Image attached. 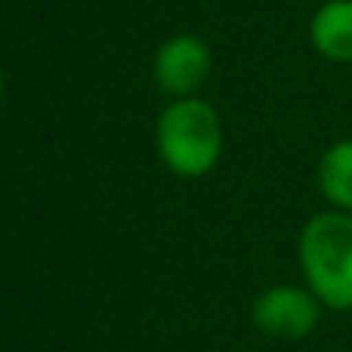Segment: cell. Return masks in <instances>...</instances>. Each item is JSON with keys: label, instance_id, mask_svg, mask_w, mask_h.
Returning <instances> with one entry per match:
<instances>
[{"label": "cell", "instance_id": "obj_1", "mask_svg": "<svg viewBox=\"0 0 352 352\" xmlns=\"http://www.w3.org/2000/svg\"><path fill=\"white\" fill-rule=\"evenodd\" d=\"M300 263L309 291L322 306L352 309V213L331 210L306 223L300 235Z\"/></svg>", "mask_w": 352, "mask_h": 352}, {"label": "cell", "instance_id": "obj_6", "mask_svg": "<svg viewBox=\"0 0 352 352\" xmlns=\"http://www.w3.org/2000/svg\"><path fill=\"white\" fill-rule=\"evenodd\" d=\"M318 188L343 213H352V140L331 146L318 164Z\"/></svg>", "mask_w": 352, "mask_h": 352}, {"label": "cell", "instance_id": "obj_3", "mask_svg": "<svg viewBox=\"0 0 352 352\" xmlns=\"http://www.w3.org/2000/svg\"><path fill=\"white\" fill-rule=\"evenodd\" d=\"M318 318H322V300L294 285L269 287L254 303V324L278 340H300L312 334Z\"/></svg>", "mask_w": 352, "mask_h": 352}, {"label": "cell", "instance_id": "obj_2", "mask_svg": "<svg viewBox=\"0 0 352 352\" xmlns=\"http://www.w3.org/2000/svg\"><path fill=\"white\" fill-rule=\"evenodd\" d=\"M161 161L179 176H204L223 152L217 111L198 99H179L158 118Z\"/></svg>", "mask_w": 352, "mask_h": 352}, {"label": "cell", "instance_id": "obj_4", "mask_svg": "<svg viewBox=\"0 0 352 352\" xmlns=\"http://www.w3.org/2000/svg\"><path fill=\"white\" fill-rule=\"evenodd\" d=\"M207 74H210V50L198 37L179 34L158 50L155 78H158L161 90L173 93V96H188L204 84Z\"/></svg>", "mask_w": 352, "mask_h": 352}, {"label": "cell", "instance_id": "obj_5", "mask_svg": "<svg viewBox=\"0 0 352 352\" xmlns=\"http://www.w3.org/2000/svg\"><path fill=\"white\" fill-rule=\"evenodd\" d=\"M312 47L331 62H352V0H328L309 25Z\"/></svg>", "mask_w": 352, "mask_h": 352}]
</instances>
